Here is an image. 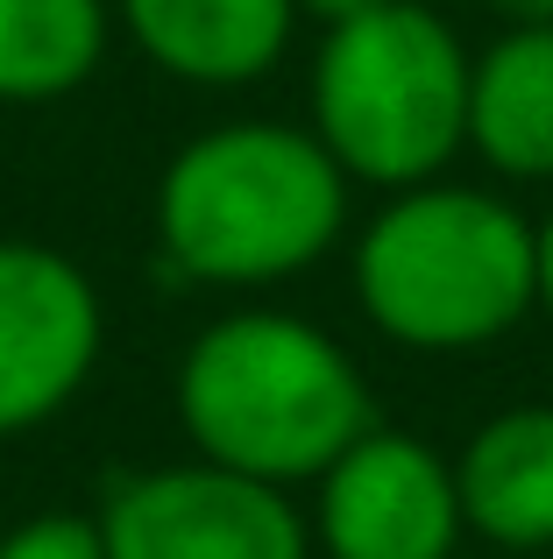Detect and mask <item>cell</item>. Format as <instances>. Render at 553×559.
<instances>
[{
  "instance_id": "obj_5",
  "label": "cell",
  "mask_w": 553,
  "mask_h": 559,
  "mask_svg": "<svg viewBox=\"0 0 553 559\" xmlns=\"http://www.w3.org/2000/svg\"><path fill=\"white\" fill-rule=\"evenodd\" d=\"M99 538L107 559H305V524L284 489L213 461L114 481Z\"/></svg>"
},
{
  "instance_id": "obj_14",
  "label": "cell",
  "mask_w": 553,
  "mask_h": 559,
  "mask_svg": "<svg viewBox=\"0 0 553 559\" xmlns=\"http://www.w3.org/2000/svg\"><path fill=\"white\" fill-rule=\"evenodd\" d=\"M298 14H313V22H355V14H369V8H384V0H291Z\"/></svg>"
},
{
  "instance_id": "obj_12",
  "label": "cell",
  "mask_w": 553,
  "mask_h": 559,
  "mask_svg": "<svg viewBox=\"0 0 553 559\" xmlns=\"http://www.w3.org/2000/svg\"><path fill=\"white\" fill-rule=\"evenodd\" d=\"M0 559H107V538L93 518H28L0 538Z\"/></svg>"
},
{
  "instance_id": "obj_13",
  "label": "cell",
  "mask_w": 553,
  "mask_h": 559,
  "mask_svg": "<svg viewBox=\"0 0 553 559\" xmlns=\"http://www.w3.org/2000/svg\"><path fill=\"white\" fill-rule=\"evenodd\" d=\"M504 28H553V0H490Z\"/></svg>"
},
{
  "instance_id": "obj_8",
  "label": "cell",
  "mask_w": 553,
  "mask_h": 559,
  "mask_svg": "<svg viewBox=\"0 0 553 559\" xmlns=\"http://www.w3.org/2000/svg\"><path fill=\"white\" fill-rule=\"evenodd\" d=\"M128 36L185 85H249L291 43V0H121Z\"/></svg>"
},
{
  "instance_id": "obj_6",
  "label": "cell",
  "mask_w": 553,
  "mask_h": 559,
  "mask_svg": "<svg viewBox=\"0 0 553 559\" xmlns=\"http://www.w3.org/2000/svg\"><path fill=\"white\" fill-rule=\"evenodd\" d=\"M99 361V290L43 241H0V439L57 418Z\"/></svg>"
},
{
  "instance_id": "obj_15",
  "label": "cell",
  "mask_w": 553,
  "mask_h": 559,
  "mask_svg": "<svg viewBox=\"0 0 553 559\" xmlns=\"http://www.w3.org/2000/svg\"><path fill=\"white\" fill-rule=\"evenodd\" d=\"M532 262H540V305L553 312V213L532 227Z\"/></svg>"
},
{
  "instance_id": "obj_2",
  "label": "cell",
  "mask_w": 553,
  "mask_h": 559,
  "mask_svg": "<svg viewBox=\"0 0 553 559\" xmlns=\"http://www.w3.org/2000/svg\"><path fill=\"white\" fill-rule=\"evenodd\" d=\"M178 418L199 461L256 481H313L369 432L355 361L291 312L213 319L178 369Z\"/></svg>"
},
{
  "instance_id": "obj_7",
  "label": "cell",
  "mask_w": 553,
  "mask_h": 559,
  "mask_svg": "<svg viewBox=\"0 0 553 559\" xmlns=\"http://www.w3.org/2000/svg\"><path fill=\"white\" fill-rule=\"evenodd\" d=\"M319 538L333 559H447L461 538L455 467L412 432H362L319 475Z\"/></svg>"
},
{
  "instance_id": "obj_9",
  "label": "cell",
  "mask_w": 553,
  "mask_h": 559,
  "mask_svg": "<svg viewBox=\"0 0 553 559\" xmlns=\"http://www.w3.org/2000/svg\"><path fill=\"white\" fill-rule=\"evenodd\" d=\"M461 524L490 546L546 552L553 546V404H518L490 418L455 461Z\"/></svg>"
},
{
  "instance_id": "obj_1",
  "label": "cell",
  "mask_w": 553,
  "mask_h": 559,
  "mask_svg": "<svg viewBox=\"0 0 553 559\" xmlns=\"http://www.w3.org/2000/svg\"><path fill=\"white\" fill-rule=\"evenodd\" d=\"M348 219V170L313 128L227 121L170 156L156 248L170 284H276L313 270Z\"/></svg>"
},
{
  "instance_id": "obj_4",
  "label": "cell",
  "mask_w": 553,
  "mask_h": 559,
  "mask_svg": "<svg viewBox=\"0 0 553 559\" xmlns=\"http://www.w3.org/2000/svg\"><path fill=\"white\" fill-rule=\"evenodd\" d=\"M313 135L362 185H426L469 142V50L419 0L333 22L313 57Z\"/></svg>"
},
{
  "instance_id": "obj_10",
  "label": "cell",
  "mask_w": 553,
  "mask_h": 559,
  "mask_svg": "<svg viewBox=\"0 0 553 559\" xmlns=\"http://www.w3.org/2000/svg\"><path fill=\"white\" fill-rule=\"evenodd\" d=\"M469 142L504 178H553V28H504L469 57Z\"/></svg>"
},
{
  "instance_id": "obj_3",
  "label": "cell",
  "mask_w": 553,
  "mask_h": 559,
  "mask_svg": "<svg viewBox=\"0 0 553 559\" xmlns=\"http://www.w3.org/2000/svg\"><path fill=\"white\" fill-rule=\"evenodd\" d=\"M355 298L419 355L490 347L540 305L526 213L475 185H404L355 241Z\"/></svg>"
},
{
  "instance_id": "obj_11",
  "label": "cell",
  "mask_w": 553,
  "mask_h": 559,
  "mask_svg": "<svg viewBox=\"0 0 553 559\" xmlns=\"http://www.w3.org/2000/svg\"><path fill=\"white\" fill-rule=\"evenodd\" d=\"M107 0H0V99H64L99 71Z\"/></svg>"
}]
</instances>
